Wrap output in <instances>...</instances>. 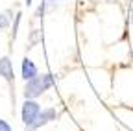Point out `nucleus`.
<instances>
[{
  "label": "nucleus",
  "instance_id": "1",
  "mask_svg": "<svg viewBox=\"0 0 133 131\" xmlns=\"http://www.w3.org/2000/svg\"><path fill=\"white\" fill-rule=\"evenodd\" d=\"M52 85H54V74L35 76L33 79L26 81V85H24V100H37Z\"/></svg>",
  "mask_w": 133,
  "mask_h": 131
},
{
  "label": "nucleus",
  "instance_id": "2",
  "mask_svg": "<svg viewBox=\"0 0 133 131\" xmlns=\"http://www.w3.org/2000/svg\"><path fill=\"white\" fill-rule=\"evenodd\" d=\"M41 105L35 102V100H24L22 104V109H21V116H22V124L26 127H30L33 122L37 120L39 116V113H41Z\"/></svg>",
  "mask_w": 133,
  "mask_h": 131
},
{
  "label": "nucleus",
  "instance_id": "3",
  "mask_svg": "<svg viewBox=\"0 0 133 131\" xmlns=\"http://www.w3.org/2000/svg\"><path fill=\"white\" fill-rule=\"evenodd\" d=\"M57 118H59V113H57L54 107H46V109H43V111L39 113L37 120L33 122L30 127H26V131H35V129H39V127H43V126H46V124H50V122H54V120H57Z\"/></svg>",
  "mask_w": 133,
  "mask_h": 131
},
{
  "label": "nucleus",
  "instance_id": "4",
  "mask_svg": "<svg viewBox=\"0 0 133 131\" xmlns=\"http://www.w3.org/2000/svg\"><path fill=\"white\" fill-rule=\"evenodd\" d=\"M21 74H22V79L24 81H30L35 76H39V70H37V65L33 63L30 57H24L22 63H21Z\"/></svg>",
  "mask_w": 133,
  "mask_h": 131
},
{
  "label": "nucleus",
  "instance_id": "5",
  "mask_svg": "<svg viewBox=\"0 0 133 131\" xmlns=\"http://www.w3.org/2000/svg\"><path fill=\"white\" fill-rule=\"evenodd\" d=\"M0 76H2L4 79H8L9 83L13 85L15 74H13V65H11L9 57H0Z\"/></svg>",
  "mask_w": 133,
  "mask_h": 131
},
{
  "label": "nucleus",
  "instance_id": "6",
  "mask_svg": "<svg viewBox=\"0 0 133 131\" xmlns=\"http://www.w3.org/2000/svg\"><path fill=\"white\" fill-rule=\"evenodd\" d=\"M43 39V33H41V30H33V33H31V41H30V46H28V50L30 48H33V44H35L37 41Z\"/></svg>",
  "mask_w": 133,
  "mask_h": 131
},
{
  "label": "nucleus",
  "instance_id": "7",
  "mask_svg": "<svg viewBox=\"0 0 133 131\" xmlns=\"http://www.w3.org/2000/svg\"><path fill=\"white\" fill-rule=\"evenodd\" d=\"M8 26H9V17L6 13H0V30H4Z\"/></svg>",
  "mask_w": 133,
  "mask_h": 131
},
{
  "label": "nucleus",
  "instance_id": "8",
  "mask_svg": "<svg viewBox=\"0 0 133 131\" xmlns=\"http://www.w3.org/2000/svg\"><path fill=\"white\" fill-rule=\"evenodd\" d=\"M21 17H22V15L21 13H17V17H15V22H13V39L17 37V30H19V22H21Z\"/></svg>",
  "mask_w": 133,
  "mask_h": 131
},
{
  "label": "nucleus",
  "instance_id": "9",
  "mask_svg": "<svg viewBox=\"0 0 133 131\" xmlns=\"http://www.w3.org/2000/svg\"><path fill=\"white\" fill-rule=\"evenodd\" d=\"M0 131H11V126L6 120H2V118H0Z\"/></svg>",
  "mask_w": 133,
  "mask_h": 131
},
{
  "label": "nucleus",
  "instance_id": "10",
  "mask_svg": "<svg viewBox=\"0 0 133 131\" xmlns=\"http://www.w3.org/2000/svg\"><path fill=\"white\" fill-rule=\"evenodd\" d=\"M129 20H131V26H133V8L129 9Z\"/></svg>",
  "mask_w": 133,
  "mask_h": 131
},
{
  "label": "nucleus",
  "instance_id": "11",
  "mask_svg": "<svg viewBox=\"0 0 133 131\" xmlns=\"http://www.w3.org/2000/svg\"><path fill=\"white\" fill-rule=\"evenodd\" d=\"M46 2H52V4H57V2H65V0H46Z\"/></svg>",
  "mask_w": 133,
  "mask_h": 131
},
{
  "label": "nucleus",
  "instance_id": "12",
  "mask_svg": "<svg viewBox=\"0 0 133 131\" xmlns=\"http://www.w3.org/2000/svg\"><path fill=\"white\" fill-rule=\"evenodd\" d=\"M31 4V0H26V6H30Z\"/></svg>",
  "mask_w": 133,
  "mask_h": 131
}]
</instances>
